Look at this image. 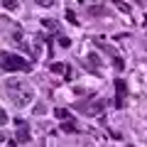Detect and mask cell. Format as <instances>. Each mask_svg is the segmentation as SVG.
<instances>
[{
  "label": "cell",
  "mask_w": 147,
  "mask_h": 147,
  "mask_svg": "<svg viewBox=\"0 0 147 147\" xmlns=\"http://www.w3.org/2000/svg\"><path fill=\"white\" fill-rule=\"evenodd\" d=\"M115 88H118V96L125 98V84H123V79H115Z\"/></svg>",
  "instance_id": "cell-9"
},
{
  "label": "cell",
  "mask_w": 147,
  "mask_h": 147,
  "mask_svg": "<svg viewBox=\"0 0 147 147\" xmlns=\"http://www.w3.org/2000/svg\"><path fill=\"white\" fill-rule=\"evenodd\" d=\"M115 7H118L120 12H125V15L130 12V5H127V3H123V0H115Z\"/></svg>",
  "instance_id": "cell-11"
},
{
  "label": "cell",
  "mask_w": 147,
  "mask_h": 147,
  "mask_svg": "<svg viewBox=\"0 0 147 147\" xmlns=\"http://www.w3.org/2000/svg\"><path fill=\"white\" fill-rule=\"evenodd\" d=\"M3 7H5L7 12H17L20 10V3H17V0H3Z\"/></svg>",
  "instance_id": "cell-7"
},
{
  "label": "cell",
  "mask_w": 147,
  "mask_h": 147,
  "mask_svg": "<svg viewBox=\"0 0 147 147\" xmlns=\"http://www.w3.org/2000/svg\"><path fill=\"white\" fill-rule=\"evenodd\" d=\"M54 115H57L59 120H66V118H69V110L66 108H57V110H54Z\"/></svg>",
  "instance_id": "cell-10"
},
{
  "label": "cell",
  "mask_w": 147,
  "mask_h": 147,
  "mask_svg": "<svg viewBox=\"0 0 147 147\" xmlns=\"http://www.w3.org/2000/svg\"><path fill=\"white\" fill-rule=\"evenodd\" d=\"M37 5H42V7H52L54 5V0H34Z\"/></svg>",
  "instance_id": "cell-15"
},
{
  "label": "cell",
  "mask_w": 147,
  "mask_h": 147,
  "mask_svg": "<svg viewBox=\"0 0 147 147\" xmlns=\"http://www.w3.org/2000/svg\"><path fill=\"white\" fill-rule=\"evenodd\" d=\"M5 88H7V93H10V100L15 103V108H25V105H30V100H32V88L25 84V81H20V79H7Z\"/></svg>",
  "instance_id": "cell-1"
},
{
  "label": "cell",
  "mask_w": 147,
  "mask_h": 147,
  "mask_svg": "<svg viewBox=\"0 0 147 147\" xmlns=\"http://www.w3.org/2000/svg\"><path fill=\"white\" fill-rule=\"evenodd\" d=\"M113 69H115V71H123V69H125V64H123L120 57H113Z\"/></svg>",
  "instance_id": "cell-12"
},
{
  "label": "cell",
  "mask_w": 147,
  "mask_h": 147,
  "mask_svg": "<svg viewBox=\"0 0 147 147\" xmlns=\"http://www.w3.org/2000/svg\"><path fill=\"white\" fill-rule=\"evenodd\" d=\"M0 142H5V132H0Z\"/></svg>",
  "instance_id": "cell-20"
},
{
  "label": "cell",
  "mask_w": 147,
  "mask_h": 147,
  "mask_svg": "<svg viewBox=\"0 0 147 147\" xmlns=\"http://www.w3.org/2000/svg\"><path fill=\"white\" fill-rule=\"evenodd\" d=\"M7 123V113H5V108H0V125H5Z\"/></svg>",
  "instance_id": "cell-19"
},
{
  "label": "cell",
  "mask_w": 147,
  "mask_h": 147,
  "mask_svg": "<svg viewBox=\"0 0 147 147\" xmlns=\"http://www.w3.org/2000/svg\"><path fill=\"white\" fill-rule=\"evenodd\" d=\"M61 132H76V125H74V123H64V125H61Z\"/></svg>",
  "instance_id": "cell-14"
},
{
  "label": "cell",
  "mask_w": 147,
  "mask_h": 147,
  "mask_svg": "<svg viewBox=\"0 0 147 147\" xmlns=\"http://www.w3.org/2000/svg\"><path fill=\"white\" fill-rule=\"evenodd\" d=\"M52 71L54 74H61V76H69V69L64 64H52Z\"/></svg>",
  "instance_id": "cell-8"
},
{
  "label": "cell",
  "mask_w": 147,
  "mask_h": 147,
  "mask_svg": "<svg viewBox=\"0 0 147 147\" xmlns=\"http://www.w3.org/2000/svg\"><path fill=\"white\" fill-rule=\"evenodd\" d=\"M84 64H86L88 69H98V66H100V59H98V54H88V57L84 59Z\"/></svg>",
  "instance_id": "cell-5"
},
{
  "label": "cell",
  "mask_w": 147,
  "mask_h": 147,
  "mask_svg": "<svg viewBox=\"0 0 147 147\" xmlns=\"http://www.w3.org/2000/svg\"><path fill=\"white\" fill-rule=\"evenodd\" d=\"M42 25L47 27V30H52V32H57V22H54V20H49V17H44V20H42Z\"/></svg>",
  "instance_id": "cell-13"
},
{
  "label": "cell",
  "mask_w": 147,
  "mask_h": 147,
  "mask_svg": "<svg viewBox=\"0 0 147 147\" xmlns=\"http://www.w3.org/2000/svg\"><path fill=\"white\" fill-rule=\"evenodd\" d=\"M66 20L71 22V25H76V15H74V10H66Z\"/></svg>",
  "instance_id": "cell-18"
},
{
  "label": "cell",
  "mask_w": 147,
  "mask_h": 147,
  "mask_svg": "<svg viewBox=\"0 0 147 147\" xmlns=\"http://www.w3.org/2000/svg\"><path fill=\"white\" fill-rule=\"evenodd\" d=\"M59 44H61L64 49H69V47H71V39H69V37H61V39H59Z\"/></svg>",
  "instance_id": "cell-17"
},
{
  "label": "cell",
  "mask_w": 147,
  "mask_h": 147,
  "mask_svg": "<svg viewBox=\"0 0 147 147\" xmlns=\"http://www.w3.org/2000/svg\"><path fill=\"white\" fill-rule=\"evenodd\" d=\"M88 15H93V17H108V10H105L103 5H93V7H88Z\"/></svg>",
  "instance_id": "cell-6"
},
{
  "label": "cell",
  "mask_w": 147,
  "mask_h": 147,
  "mask_svg": "<svg viewBox=\"0 0 147 147\" xmlns=\"http://www.w3.org/2000/svg\"><path fill=\"white\" fill-rule=\"evenodd\" d=\"M103 108H105V100H98V98H91V100L79 103V110H84V113H88V115H96V113H100Z\"/></svg>",
  "instance_id": "cell-3"
},
{
  "label": "cell",
  "mask_w": 147,
  "mask_h": 147,
  "mask_svg": "<svg viewBox=\"0 0 147 147\" xmlns=\"http://www.w3.org/2000/svg\"><path fill=\"white\" fill-rule=\"evenodd\" d=\"M44 110H47V105H44V103H39V105H34V115H42Z\"/></svg>",
  "instance_id": "cell-16"
},
{
  "label": "cell",
  "mask_w": 147,
  "mask_h": 147,
  "mask_svg": "<svg viewBox=\"0 0 147 147\" xmlns=\"http://www.w3.org/2000/svg\"><path fill=\"white\" fill-rule=\"evenodd\" d=\"M0 66L5 71H27L30 64L20 57V54H12V52H0Z\"/></svg>",
  "instance_id": "cell-2"
},
{
  "label": "cell",
  "mask_w": 147,
  "mask_h": 147,
  "mask_svg": "<svg viewBox=\"0 0 147 147\" xmlns=\"http://www.w3.org/2000/svg\"><path fill=\"white\" fill-rule=\"evenodd\" d=\"M15 137H17V142H30L32 140L30 137V127H27L25 120H15Z\"/></svg>",
  "instance_id": "cell-4"
}]
</instances>
